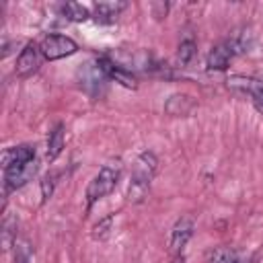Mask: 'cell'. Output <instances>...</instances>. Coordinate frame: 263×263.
I'll return each instance as SVG.
<instances>
[{"mask_svg": "<svg viewBox=\"0 0 263 263\" xmlns=\"http://www.w3.org/2000/svg\"><path fill=\"white\" fill-rule=\"evenodd\" d=\"M226 82H228V88H230V90L249 97L251 103H253V107L263 115V80L253 78V76L234 74V76H230Z\"/></svg>", "mask_w": 263, "mask_h": 263, "instance_id": "4", "label": "cell"}, {"mask_svg": "<svg viewBox=\"0 0 263 263\" xmlns=\"http://www.w3.org/2000/svg\"><path fill=\"white\" fill-rule=\"evenodd\" d=\"M97 64H99L101 70L105 72L107 80H115L117 84H121V86H125V88H132V90L138 88V76H136L132 70H127L125 66H121L119 62H115L113 58L101 55V58L97 60Z\"/></svg>", "mask_w": 263, "mask_h": 263, "instance_id": "6", "label": "cell"}, {"mask_svg": "<svg viewBox=\"0 0 263 263\" xmlns=\"http://www.w3.org/2000/svg\"><path fill=\"white\" fill-rule=\"evenodd\" d=\"M64 152V123H55L47 136V150H45V158L49 162H53L60 154Z\"/></svg>", "mask_w": 263, "mask_h": 263, "instance_id": "14", "label": "cell"}, {"mask_svg": "<svg viewBox=\"0 0 263 263\" xmlns=\"http://www.w3.org/2000/svg\"><path fill=\"white\" fill-rule=\"evenodd\" d=\"M210 263H240V261H238V255L230 247H218L212 253Z\"/></svg>", "mask_w": 263, "mask_h": 263, "instance_id": "18", "label": "cell"}, {"mask_svg": "<svg viewBox=\"0 0 263 263\" xmlns=\"http://www.w3.org/2000/svg\"><path fill=\"white\" fill-rule=\"evenodd\" d=\"M41 60H43V55H41L39 45L33 43V41H29V43L21 49V53H18V58H16L14 74H16L18 78H23V80H25V78H31V76L39 70Z\"/></svg>", "mask_w": 263, "mask_h": 263, "instance_id": "7", "label": "cell"}, {"mask_svg": "<svg viewBox=\"0 0 263 263\" xmlns=\"http://www.w3.org/2000/svg\"><path fill=\"white\" fill-rule=\"evenodd\" d=\"M158 171V158L154 152L150 150H144L142 154H138L134 166H132V175H129V185H127V201L132 203H140L150 185H152V179Z\"/></svg>", "mask_w": 263, "mask_h": 263, "instance_id": "1", "label": "cell"}, {"mask_svg": "<svg viewBox=\"0 0 263 263\" xmlns=\"http://www.w3.org/2000/svg\"><path fill=\"white\" fill-rule=\"evenodd\" d=\"M2 245H4V251L16 245V220L14 218L6 216L2 222Z\"/></svg>", "mask_w": 263, "mask_h": 263, "instance_id": "17", "label": "cell"}, {"mask_svg": "<svg viewBox=\"0 0 263 263\" xmlns=\"http://www.w3.org/2000/svg\"><path fill=\"white\" fill-rule=\"evenodd\" d=\"M195 107V101L189 95H171L164 103V111L173 117H181V115H189Z\"/></svg>", "mask_w": 263, "mask_h": 263, "instance_id": "13", "label": "cell"}, {"mask_svg": "<svg viewBox=\"0 0 263 263\" xmlns=\"http://www.w3.org/2000/svg\"><path fill=\"white\" fill-rule=\"evenodd\" d=\"M193 230H195V222H193V218H189V216H181V218L175 222L173 230H171V242H168L171 253H175V255L183 253V249L187 247L189 238L193 236Z\"/></svg>", "mask_w": 263, "mask_h": 263, "instance_id": "9", "label": "cell"}, {"mask_svg": "<svg viewBox=\"0 0 263 263\" xmlns=\"http://www.w3.org/2000/svg\"><path fill=\"white\" fill-rule=\"evenodd\" d=\"M234 55V49L230 45V41H222L218 45H214L208 53V60H205V66L208 70H216V72H224L228 66H230V60Z\"/></svg>", "mask_w": 263, "mask_h": 263, "instance_id": "10", "label": "cell"}, {"mask_svg": "<svg viewBox=\"0 0 263 263\" xmlns=\"http://www.w3.org/2000/svg\"><path fill=\"white\" fill-rule=\"evenodd\" d=\"M195 51H197V45H195L193 37H185L179 43V47H177V60H179V64L181 66H187L195 58Z\"/></svg>", "mask_w": 263, "mask_h": 263, "instance_id": "16", "label": "cell"}, {"mask_svg": "<svg viewBox=\"0 0 263 263\" xmlns=\"http://www.w3.org/2000/svg\"><path fill=\"white\" fill-rule=\"evenodd\" d=\"M39 164L37 160L25 162V164H16L4 171V199H8V195L21 187H25L29 181H33V177L37 175Z\"/></svg>", "mask_w": 263, "mask_h": 263, "instance_id": "5", "label": "cell"}, {"mask_svg": "<svg viewBox=\"0 0 263 263\" xmlns=\"http://www.w3.org/2000/svg\"><path fill=\"white\" fill-rule=\"evenodd\" d=\"M78 78H80V86L90 95V97H97L103 92V86H105V72L101 70V66L95 62V64H84L78 72Z\"/></svg>", "mask_w": 263, "mask_h": 263, "instance_id": "8", "label": "cell"}, {"mask_svg": "<svg viewBox=\"0 0 263 263\" xmlns=\"http://www.w3.org/2000/svg\"><path fill=\"white\" fill-rule=\"evenodd\" d=\"M35 160V146L31 144H18V146H12V148H6L2 152V168H10V166H16V164H25V162H31Z\"/></svg>", "mask_w": 263, "mask_h": 263, "instance_id": "11", "label": "cell"}, {"mask_svg": "<svg viewBox=\"0 0 263 263\" xmlns=\"http://www.w3.org/2000/svg\"><path fill=\"white\" fill-rule=\"evenodd\" d=\"M60 12H62L64 18L74 21V23H84V21H88L92 16L90 10L84 4H78V2H66V4H62L60 6Z\"/></svg>", "mask_w": 263, "mask_h": 263, "instance_id": "15", "label": "cell"}, {"mask_svg": "<svg viewBox=\"0 0 263 263\" xmlns=\"http://www.w3.org/2000/svg\"><path fill=\"white\" fill-rule=\"evenodd\" d=\"M111 224H113V216H105L103 220H99V224H95L92 228V238H99V240L107 238L111 232Z\"/></svg>", "mask_w": 263, "mask_h": 263, "instance_id": "20", "label": "cell"}, {"mask_svg": "<svg viewBox=\"0 0 263 263\" xmlns=\"http://www.w3.org/2000/svg\"><path fill=\"white\" fill-rule=\"evenodd\" d=\"M119 177H121V162L115 160V162H107L99 168V173L90 179L88 187H86V212L103 197H107L119 183Z\"/></svg>", "mask_w": 263, "mask_h": 263, "instance_id": "2", "label": "cell"}, {"mask_svg": "<svg viewBox=\"0 0 263 263\" xmlns=\"http://www.w3.org/2000/svg\"><path fill=\"white\" fill-rule=\"evenodd\" d=\"M39 49H41L43 60L55 62V60L74 55V53L78 51V43H76L72 37H68V35L51 33V35H45V37L39 41Z\"/></svg>", "mask_w": 263, "mask_h": 263, "instance_id": "3", "label": "cell"}, {"mask_svg": "<svg viewBox=\"0 0 263 263\" xmlns=\"http://www.w3.org/2000/svg\"><path fill=\"white\" fill-rule=\"evenodd\" d=\"M127 4L125 2H97L90 8V14L97 23H113L121 10H125Z\"/></svg>", "mask_w": 263, "mask_h": 263, "instance_id": "12", "label": "cell"}, {"mask_svg": "<svg viewBox=\"0 0 263 263\" xmlns=\"http://www.w3.org/2000/svg\"><path fill=\"white\" fill-rule=\"evenodd\" d=\"M55 183H58V175H55V173H47V175L41 179V203H45V201L51 197Z\"/></svg>", "mask_w": 263, "mask_h": 263, "instance_id": "19", "label": "cell"}]
</instances>
